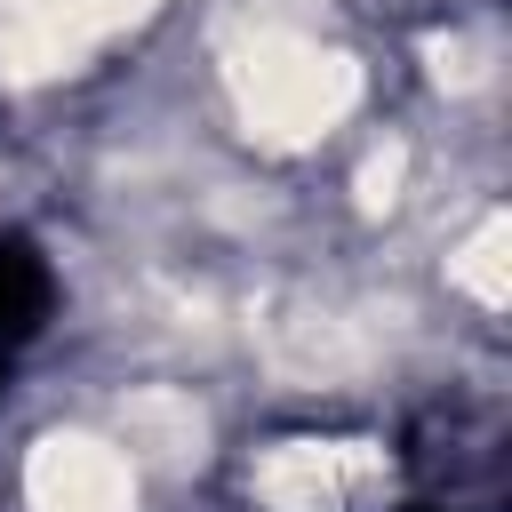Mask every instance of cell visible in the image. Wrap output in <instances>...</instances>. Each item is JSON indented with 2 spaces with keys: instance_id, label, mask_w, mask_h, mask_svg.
<instances>
[{
  "instance_id": "6da1fadb",
  "label": "cell",
  "mask_w": 512,
  "mask_h": 512,
  "mask_svg": "<svg viewBox=\"0 0 512 512\" xmlns=\"http://www.w3.org/2000/svg\"><path fill=\"white\" fill-rule=\"evenodd\" d=\"M56 304V280H48V256L24 240V232H0V368L40 336Z\"/></svg>"
}]
</instances>
